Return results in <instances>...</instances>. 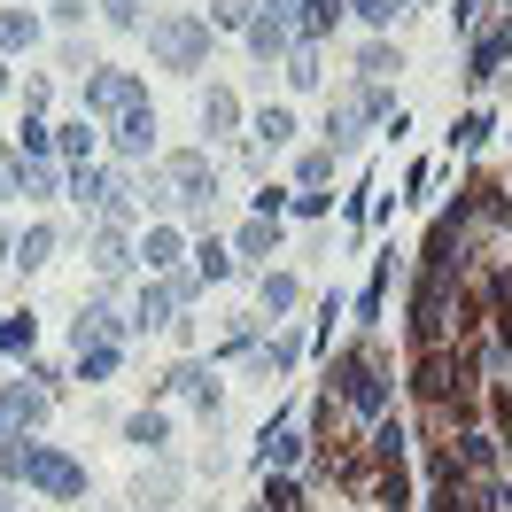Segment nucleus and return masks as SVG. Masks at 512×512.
I'll use <instances>...</instances> for the list:
<instances>
[{"instance_id":"1","label":"nucleus","mask_w":512,"mask_h":512,"mask_svg":"<svg viewBox=\"0 0 512 512\" xmlns=\"http://www.w3.org/2000/svg\"><path fill=\"white\" fill-rule=\"evenodd\" d=\"M0 474H24V481H39L47 497H86V466H70L63 450L8 443V450H0Z\"/></svg>"},{"instance_id":"2","label":"nucleus","mask_w":512,"mask_h":512,"mask_svg":"<svg viewBox=\"0 0 512 512\" xmlns=\"http://www.w3.org/2000/svg\"><path fill=\"white\" fill-rule=\"evenodd\" d=\"M148 47H156L171 70H194L202 47H210V24H202V16H163V24H148Z\"/></svg>"},{"instance_id":"3","label":"nucleus","mask_w":512,"mask_h":512,"mask_svg":"<svg viewBox=\"0 0 512 512\" xmlns=\"http://www.w3.org/2000/svg\"><path fill=\"white\" fill-rule=\"evenodd\" d=\"M86 109H117L125 117V109H140V86H132L125 70H94L86 78Z\"/></svg>"},{"instance_id":"4","label":"nucleus","mask_w":512,"mask_h":512,"mask_svg":"<svg viewBox=\"0 0 512 512\" xmlns=\"http://www.w3.org/2000/svg\"><path fill=\"white\" fill-rule=\"evenodd\" d=\"M342 396H350L357 412H381L388 404V388H381V373L365 365V357H342Z\"/></svg>"},{"instance_id":"5","label":"nucleus","mask_w":512,"mask_h":512,"mask_svg":"<svg viewBox=\"0 0 512 512\" xmlns=\"http://www.w3.org/2000/svg\"><path fill=\"white\" fill-rule=\"evenodd\" d=\"M505 55H512V32H497V39H481V47H474V70H466V78H474V86H489V78H497V70H505Z\"/></svg>"},{"instance_id":"6","label":"nucleus","mask_w":512,"mask_h":512,"mask_svg":"<svg viewBox=\"0 0 512 512\" xmlns=\"http://www.w3.org/2000/svg\"><path fill=\"white\" fill-rule=\"evenodd\" d=\"M249 47L264 55V63H272V55L288 47V16H280V8H272V16H256V24H249Z\"/></svg>"},{"instance_id":"7","label":"nucleus","mask_w":512,"mask_h":512,"mask_svg":"<svg viewBox=\"0 0 512 512\" xmlns=\"http://www.w3.org/2000/svg\"><path fill=\"white\" fill-rule=\"evenodd\" d=\"M39 412H47V396H39V388H24V381L8 388V404H0V419H8V427H32Z\"/></svg>"},{"instance_id":"8","label":"nucleus","mask_w":512,"mask_h":512,"mask_svg":"<svg viewBox=\"0 0 512 512\" xmlns=\"http://www.w3.org/2000/svg\"><path fill=\"white\" fill-rule=\"evenodd\" d=\"M148 140H156V117H148V109H125V125H117V148H125V156H148Z\"/></svg>"},{"instance_id":"9","label":"nucleus","mask_w":512,"mask_h":512,"mask_svg":"<svg viewBox=\"0 0 512 512\" xmlns=\"http://www.w3.org/2000/svg\"><path fill=\"white\" fill-rule=\"evenodd\" d=\"M78 373H86V381H109V373H117V342H78Z\"/></svg>"},{"instance_id":"10","label":"nucleus","mask_w":512,"mask_h":512,"mask_svg":"<svg viewBox=\"0 0 512 512\" xmlns=\"http://www.w3.org/2000/svg\"><path fill=\"white\" fill-rule=\"evenodd\" d=\"M94 264H101V272H109V280H117V272H125V264H132L125 233H101V241H94Z\"/></svg>"},{"instance_id":"11","label":"nucleus","mask_w":512,"mask_h":512,"mask_svg":"<svg viewBox=\"0 0 512 512\" xmlns=\"http://www.w3.org/2000/svg\"><path fill=\"white\" fill-rule=\"evenodd\" d=\"M125 435H132L140 450H163V412H132V419H125Z\"/></svg>"},{"instance_id":"12","label":"nucleus","mask_w":512,"mask_h":512,"mask_svg":"<svg viewBox=\"0 0 512 512\" xmlns=\"http://www.w3.org/2000/svg\"><path fill=\"white\" fill-rule=\"evenodd\" d=\"M194 272H202V280H233V256H225L218 241H202V249H194Z\"/></svg>"},{"instance_id":"13","label":"nucleus","mask_w":512,"mask_h":512,"mask_svg":"<svg viewBox=\"0 0 512 512\" xmlns=\"http://www.w3.org/2000/svg\"><path fill=\"white\" fill-rule=\"evenodd\" d=\"M16 256H24V264H47V256H55V225H32V233L16 241Z\"/></svg>"},{"instance_id":"14","label":"nucleus","mask_w":512,"mask_h":512,"mask_svg":"<svg viewBox=\"0 0 512 512\" xmlns=\"http://www.w3.org/2000/svg\"><path fill=\"white\" fill-rule=\"evenodd\" d=\"M450 373H458L450 357H427V365H419V396H443V388H450Z\"/></svg>"},{"instance_id":"15","label":"nucleus","mask_w":512,"mask_h":512,"mask_svg":"<svg viewBox=\"0 0 512 512\" xmlns=\"http://www.w3.org/2000/svg\"><path fill=\"white\" fill-rule=\"evenodd\" d=\"M272 241H280V233H272V218H249V225H241V256H264Z\"/></svg>"},{"instance_id":"16","label":"nucleus","mask_w":512,"mask_h":512,"mask_svg":"<svg viewBox=\"0 0 512 512\" xmlns=\"http://www.w3.org/2000/svg\"><path fill=\"white\" fill-rule=\"evenodd\" d=\"M140 256H148V264H156V272H163V264L179 256V233H171V225H156V233H148V249H140Z\"/></svg>"},{"instance_id":"17","label":"nucleus","mask_w":512,"mask_h":512,"mask_svg":"<svg viewBox=\"0 0 512 512\" xmlns=\"http://www.w3.org/2000/svg\"><path fill=\"white\" fill-rule=\"evenodd\" d=\"M288 132H295V117H288V109H264V117H256V140H272V148H280Z\"/></svg>"},{"instance_id":"18","label":"nucleus","mask_w":512,"mask_h":512,"mask_svg":"<svg viewBox=\"0 0 512 512\" xmlns=\"http://www.w3.org/2000/svg\"><path fill=\"white\" fill-rule=\"evenodd\" d=\"M264 311H295V280H288V272L264 280Z\"/></svg>"},{"instance_id":"19","label":"nucleus","mask_w":512,"mask_h":512,"mask_svg":"<svg viewBox=\"0 0 512 512\" xmlns=\"http://www.w3.org/2000/svg\"><path fill=\"white\" fill-rule=\"evenodd\" d=\"M264 512H303V489H295V481H272V489H264Z\"/></svg>"},{"instance_id":"20","label":"nucleus","mask_w":512,"mask_h":512,"mask_svg":"<svg viewBox=\"0 0 512 512\" xmlns=\"http://www.w3.org/2000/svg\"><path fill=\"white\" fill-rule=\"evenodd\" d=\"M171 388H187V396H202V404H210V373H202V365H179V373H171Z\"/></svg>"},{"instance_id":"21","label":"nucleus","mask_w":512,"mask_h":512,"mask_svg":"<svg viewBox=\"0 0 512 512\" xmlns=\"http://www.w3.org/2000/svg\"><path fill=\"white\" fill-rule=\"evenodd\" d=\"M264 458H272V466H295V458H303V435H272V443H264Z\"/></svg>"},{"instance_id":"22","label":"nucleus","mask_w":512,"mask_h":512,"mask_svg":"<svg viewBox=\"0 0 512 512\" xmlns=\"http://www.w3.org/2000/svg\"><path fill=\"white\" fill-rule=\"evenodd\" d=\"M0 350H32V319H0Z\"/></svg>"},{"instance_id":"23","label":"nucleus","mask_w":512,"mask_h":512,"mask_svg":"<svg viewBox=\"0 0 512 512\" xmlns=\"http://www.w3.org/2000/svg\"><path fill=\"white\" fill-rule=\"evenodd\" d=\"M0 47H32V16H0Z\"/></svg>"},{"instance_id":"24","label":"nucleus","mask_w":512,"mask_h":512,"mask_svg":"<svg viewBox=\"0 0 512 512\" xmlns=\"http://www.w3.org/2000/svg\"><path fill=\"white\" fill-rule=\"evenodd\" d=\"M334 8H342V0H303V32H326V24H334Z\"/></svg>"},{"instance_id":"25","label":"nucleus","mask_w":512,"mask_h":512,"mask_svg":"<svg viewBox=\"0 0 512 512\" xmlns=\"http://www.w3.org/2000/svg\"><path fill=\"white\" fill-rule=\"evenodd\" d=\"M288 78H295V86H319V55H311V47H295V63H288Z\"/></svg>"},{"instance_id":"26","label":"nucleus","mask_w":512,"mask_h":512,"mask_svg":"<svg viewBox=\"0 0 512 512\" xmlns=\"http://www.w3.org/2000/svg\"><path fill=\"white\" fill-rule=\"evenodd\" d=\"M202 117H210V125H233V117H241V101H233V94H225V86H218V94H210V109H202Z\"/></svg>"},{"instance_id":"27","label":"nucleus","mask_w":512,"mask_h":512,"mask_svg":"<svg viewBox=\"0 0 512 512\" xmlns=\"http://www.w3.org/2000/svg\"><path fill=\"white\" fill-rule=\"evenodd\" d=\"M373 450H381V458H396V450H404V427H396V419H381V435H373Z\"/></svg>"},{"instance_id":"28","label":"nucleus","mask_w":512,"mask_h":512,"mask_svg":"<svg viewBox=\"0 0 512 512\" xmlns=\"http://www.w3.org/2000/svg\"><path fill=\"white\" fill-rule=\"evenodd\" d=\"M210 24H249V0H218V8H210Z\"/></svg>"},{"instance_id":"29","label":"nucleus","mask_w":512,"mask_h":512,"mask_svg":"<svg viewBox=\"0 0 512 512\" xmlns=\"http://www.w3.org/2000/svg\"><path fill=\"white\" fill-rule=\"evenodd\" d=\"M357 16H365V24H388V16H396V0H357Z\"/></svg>"},{"instance_id":"30","label":"nucleus","mask_w":512,"mask_h":512,"mask_svg":"<svg viewBox=\"0 0 512 512\" xmlns=\"http://www.w3.org/2000/svg\"><path fill=\"white\" fill-rule=\"evenodd\" d=\"M497 311H505V334H512V272L497 280Z\"/></svg>"}]
</instances>
